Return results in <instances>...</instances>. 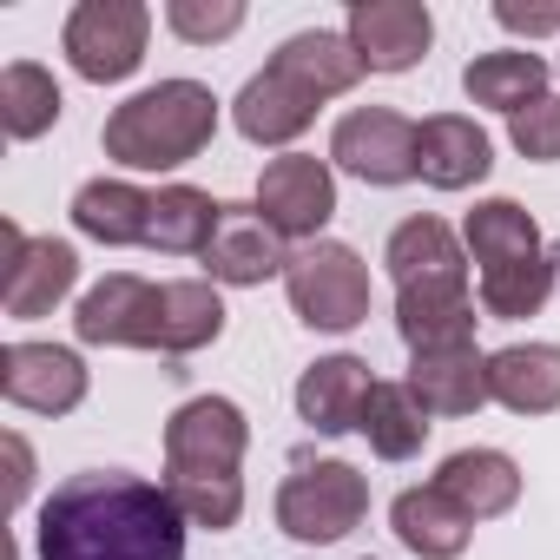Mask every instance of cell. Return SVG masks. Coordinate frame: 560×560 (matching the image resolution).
I'll list each match as a JSON object with an SVG mask.
<instances>
[{"mask_svg":"<svg viewBox=\"0 0 560 560\" xmlns=\"http://www.w3.org/2000/svg\"><path fill=\"white\" fill-rule=\"evenodd\" d=\"M185 514L165 481L126 468H86L40 508V560H185Z\"/></svg>","mask_w":560,"mask_h":560,"instance_id":"obj_1","label":"cell"},{"mask_svg":"<svg viewBox=\"0 0 560 560\" xmlns=\"http://www.w3.org/2000/svg\"><path fill=\"white\" fill-rule=\"evenodd\" d=\"M250 448V422L231 396H198L165 422V494L178 501V514L191 527H237L244 514V462Z\"/></svg>","mask_w":560,"mask_h":560,"instance_id":"obj_2","label":"cell"},{"mask_svg":"<svg viewBox=\"0 0 560 560\" xmlns=\"http://www.w3.org/2000/svg\"><path fill=\"white\" fill-rule=\"evenodd\" d=\"M211 132H218L211 86H198V80H159V86L132 93L126 106H113L100 145L126 172H178V165H191L211 145Z\"/></svg>","mask_w":560,"mask_h":560,"instance_id":"obj_3","label":"cell"},{"mask_svg":"<svg viewBox=\"0 0 560 560\" xmlns=\"http://www.w3.org/2000/svg\"><path fill=\"white\" fill-rule=\"evenodd\" d=\"M284 291H291V311H298V324L343 337V330H357V324L370 317V264H363L350 244H337V237H317V244L291 250Z\"/></svg>","mask_w":560,"mask_h":560,"instance_id":"obj_4","label":"cell"},{"mask_svg":"<svg viewBox=\"0 0 560 560\" xmlns=\"http://www.w3.org/2000/svg\"><path fill=\"white\" fill-rule=\"evenodd\" d=\"M370 514V481L350 462H298L277 488V527L304 547H330Z\"/></svg>","mask_w":560,"mask_h":560,"instance_id":"obj_5","label":"cell"},{"mask_svg":"<svg viewBox=\"0 0 560 560\" xmlns=\"http://www.w3.org/2000/svg\"><path fill=\"white\" fill-rule=\"evenodd\" d=\"M145 34H152V14L139 0H80L67 14V67L93 86H113V80H132L139 60H145Z\"/></svg>","mask_w":560,"mask_h":560,"instance_id":"obj_6","label":"cell"},{"mask_svg":"<svg viewBox=\"0 0 560 560\" xmlns=\"http://www.w3.org/2000/svg\"><path fill=\"white\" fill-rule=\"evenodd\" d=\"M257 218L277 237L317 244V231L337 218V172H330V159H311V152L270 159L264 178H257Z\"/></svg>","mask_w":560,"mask_h":560,"instance_id":"obj_7","label":"cell"},{"mask_svg":"<svg viewBox=\"0 0 560 560\" xmlns=\"http://www.w3.org/2000/svg\"><path fill=\"white\" fill-rule=\"evenodd\" d=\"M0 250H8V277H0L8 317H47L80 284V250L67 237H27L21 224H0Z\"/></svg>","mask_w":560,"mask_h":560,"instance_id":"obj_8","label":"cell"},{"mask_svg":"<svg viewBox=\"0 0 560 560\" xmlns=\"http://www.w3.org/2000/svg\"><path fill=\"white\" fill-rule=\"evenodd\" d=\"M73 330L93 350H159V284H145L132 270L100 277L73 311Z\"/></svg>","mask_w":560,"mask_h":560,"instance_id":"obj_9","label":"cell"},{"mask_svg":"<svg viewBox=\"0 0 560 560\" xmlns=\"http://www.w3.org/2000/svg\"><path fill=\"white\" fill-rule=\"evenodd\" d=\"M330 159L363 185H409L416 178V126L389 106H357L337 119Z\"/></svg>","mask_w":560,"mask_h":560,"instance_id":"obj_10","label":"cell"},{"mask_svg":"<svg viewBox=\"0 0 560 560\" xmlns=\"http://www.w3.org/2000/svg\"><path fill=\"white\" fill-rule=\"evenodd\" d=\"M0 396L34 416H67L86 402V363L67 343H8L0 350Z\"/></svg>","mask_w":560,"mask_h":560,"instance_id":"obj_11","label":"cell"},{"mask_svg":"<svg viewBox=\"0 0 560 560\" xmlns=\"http://www.w3.org/2000/svg\"><path fill=\"white\" fill-rule=\"evenodd\" d=\"M396 291H468V257L455 244V231L435 218V211H416L389 231V250H383Z\"/></svg>","mask_w":560,"mask_h":560,"instance_id":"obj_12","label":"cell"},{"mask_svg":"<svg viewBox=\"0 0 560 560\" xmlns=\"http://www.w3.org/2000/svg\"><path fill=\"white\" fill-rule=\"evenodd\" d=\"M435 40V21L422 0H357L350 8V47L370 73H409Z\"/></svg>","mask_w":560,"mask_h":560,"instance_id":"obj_13","label":"cell"},{"mask_svg":"<svg viewBox=\"0 0 560 560\" xmlns=\"http://www.w3.org/2000/svg\"><path fill=\"white\" fill-rule=\"evenodd\" d=\"M205 270L211 284H270V277L291 270V250L257 218V205H224V224L205 244Z\"/></svg>","mask_w":560,"mask_h":560,"instance_id":"obj_14","label":"cell"},{"mask_svg":"<svg viewBox=\"0 0 560 560\" xmlns=\"http://www.w3.org/2000/svg\"><path fill=\"white\" fill-rule=\"evenodd\" d=\"M317 106H324V100H317L304 80H291L284 67H264L257 80H244L231 119H237V132H244L250 145H291V139L311 132Z\"/></svg>","mask_w":560,"mask_h":560,"instance_id":"obj_15","label":"cell"},{"mask_svg":"<svg viewBox=\"0 0 560 560\" xmlns=\"http://www.w3.org/2000/svg\"><path fill=\"white\" fill-rule=\"evenodd\" d=\"M494 172V145L475 119L462 113H435L416 126V178H429L435 191H468Z\"/></svg>","mask_w":560,"mask_h":560,"instance_id":"obj_16","label":"cell"},{"mask_svg":"<svg viewBox=\"0 0 560 560\" xmlns=\"http://www.w3.org/2000/svg\"><path fill=\"white\" fill-rule=\"evenodd\" d=\"M376 396V376L363 357H324L298 376V416L317 429V435H350L363 429V409Z\"/></svg>","mask_w":560,"mask_h":560,"instance_id":"obj_17","label":"cell"},{"mask_svg":"<svg viewBox=\"0 0 560 560\" xmlns=\"http://www.w3.org/2000/svg\"><path fill=\"white\" fill-rule=\"evenodd\" d=\"M435 488L468 514V521H494L521 501V462L501 448H455L435 468Z\"/></svg>","mask_w":560,"mask_h":560,"instance_id":"obj_18","label":"cell"},{"mask_svg":"<svg viewBox=\"0 0 560 560\" xmlns=\"http://www.w3.org/2000/svg\"><path fill=\"white\" fill-rule=\"evenodd\" d=\"M409 389L422 396L429 416H475L488 396V357L475 343H448V350H422L409 363Z\"/></svg>","mask_w":560,"mask_h":560,"instance_id":"obj_19","label":"cell"},{"mask_svg":"<svg viewBox=\"0 0 560 560\" xmlns=\"http://www.w3.org/2000/svg\"><path fill=\"white\" fill-rule=\"evenodd\" d=\"M389 527H396V540L409 547V553H422V560H462L468 553V540H475V521L429 481V488H402L396 501H389Z\"/></svg>","mask_w":560,"mask_h":560,"instance_id":"obj_20","label":"cell"},{"mask_svg":"<svg viewBox=\"0 0 560 560\" xmlns=\"http://www.w3.org/2000/svg\"><path fill=\"white\" fill-rule=\"evenodd\" d=\"M488 396L514 416L560 409V343H508L488 357Z\"/></svg>","mask_w":560,"mask_h":560,"instance_id":"obj_21","label":"cell"},{"mask_svg":"<svg viewBox=\"0 0 560 560\" xmlns=\"http://www.w3.org/2000/svg\"><path fill=\"white\" fill-rule=\"evenodd\" d=\"M224 337V298L211 277H172L159 284V357H191Z\"/></svg>","mask_w":560,"mask_h":560,"instance_id":"obj_22","label":"cell"},{"mask_svg":"<svg viewBox=\"0 0 560 560\" xmlns=\"http://www.w3.org/2000/svg\"><path fill=\"white\" fill-rule=\"evenodd\" d=\"M73 224L86 237L113 244V250L119 244H145V231H152V191H139L126 178H86L73 191Z\"/></svg>","mask_w":560,"mask_h":560,"instance_id":"obj_23","label":"cell"},{"mask_svg":"<svg viewBox=\"0 0 560 560\" xmlns=\"http://www.w3.org/2000/svg\"><path fill=\"white\" fill-rule=\"evenodd\" d=\"M270 67H284L291 80H304L317 100H337V93H350L370 67H363V54L350 47V34H324V27H311V34H291L284 47L270 54Z\"/></svg>","mask_w":560,"mask_h":560,"instance_id":"obj_24","label":"cell"},{"mask_svg":"<svg viewBox=\"0 0 560 560\" xmlns=\"http://www.w3.org/2000/svg\"><path fill=\"white\" fill-rule=\"evenodd\" d=\"M547 60L540 54H475L468 67H462V93L475 100V106H494V113H521V106H534V100H547Z\"/></svg>","mask_w":560,"mask_h":560,"instance_id":"obj_25","label":"cell"},{"mask_svg":"<svg viewBox=\"0 0 560 560\" xmlns=\"http://www.w3.org/2000/svg\"><path fill=\"white\" fill-rule=\"evenodd\" d=\"M475 298L468 291H396V330L402 343L422 350H448V343H475Z\"/></svg>","mask_w":560,"mask_h":560,"instance_id":"obj_26","label":"cell"},{"mask_svg":"<svg viewBox=\"0 0 560 560\" xmlns=\"http://www.w3.org/2000/svg\"><path fill=\"white\" fill-rule=\"evenodd\" d=\"M218 224H224V205L211 198V191H198V185H165V191H152V231H145V244L152 250H172V257H205V244L218 237Z\"/></svg>","mask_w":560,"mask_h":560,"instance_id":"obj_27","label":"cell"},{"mask_svg":"<svg viewBox=\"0 0 560 560\" xmlns=\"http://www.w3.org/2000/svg\"><path fill=\"white\" fill-rule=\"evenodd\" d=\"M462 237H468L481 277H488V270H508V264H521V257H540V224H534L514 198H481V205L468 211Z\"/></svg>","mask_w":560,"mask_h":560,"instance_id":"obj_28","label":"cell"},{"mask_svg":"<svg viewBox=\"0 0 560 560\" xmlns=\"http://www.w3.org/2000/svg\"><path fill=\"white\" fill-rule=\"evenodd\" d=\"M429 409H422V396L409 389V383H376V396H370V409H363V435H370V448L383 455V462H409V455H422V442H429Z\"/></svg>","mask_w":560,"mask_h":560,"instance_id":"obj_29","label":"cell"},{"mask_svg":"<svg viewBox=\"0 0 560 560\" xmlns=\"http://www.w3.org/2000/svg\"><path fill=\"white\" fill-rule=\"evenodd\" d=\"M60 86L47 67L34 60H14L8 73H0V119H8V139H40L54 119H60Z\"/></svg>","mask_w":560,"mask_h":560,"instance_id":"obj_30","label":"cell"},{"mask_svg":"<svg viewBox=\"0 0 560 560\" xmlns=\"http://www.w3.org/2000/svg\"><path fill=\"white\" fill-rule=\"evenodd\" d=\"M547 298H553V257H547V250L481 277V311H488V317H501V324H521V317H534Z\"/></svg>","mask_w":560,"mask_h":560,"instance_id":"obj_31","label":"cell"},{"mask_svg":"<svg viewBox=\"0 0 560 560\" xmlns=\"http://www.w3.org/2000/svg\"><path fill=\"white\" fill-rule=\"evenodd\" d=\"M508 139H514V152H521V159L553 165V159H560V100L547 93V100L521 106V113L508 119Z\"/></svg>","mask_w":560,"mask_h":560,"instance_id":"obj_32","label":"cell"},{"mask_svg":"<svg viewBox=\"0 0 560 560\" xmlns=\"http://www.w3.org/2000/svg\"><path fill=\"white\" fill-rule=\"evenodd\" d=\"M165 27H172L178 40L211 47V40H231V34L244 27V8H237V0H218V8H198V0H172V8H165Z\"/></svg>","mask_w":560,"mask_h":560,"instance_id":"obj_33","label":"cell"},{"mask_svg":"<svg viewBox=\"0 0 560 560\" xmlns=\"http://www.w3.org/2000/svg\"><path fill=\"white\" fill-rule=\"evenodd\" d=\"M494 21L508 27V34H560V8H521V0H501L494 8Z\"/></svg>","mask_w":560,"mask_h":560,"instance_id":"obj_34","label":"cell"}]
</instances>
